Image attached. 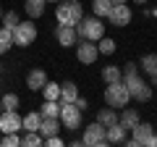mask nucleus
Here are the masks:
<instances>
[{
  "mask_svg": "<svg viewBox=\"0 0 157 147\" xmlns=\"http://www.w3.org/2000/svg\"><path fill=\"white\" fill-rule=\"evenodd\" d=\"M45 84H47V74L42 71V68H32V71L26 74V87H29V89L39 92Z\"/></svg>",
  "mask_w": 157,
  "mask_h": 147,
  "instance_id": "nucleus-14",
  "label": "nucleus"
},
{
  "mask_svg": "<svg viewBox=\"0 0 157 147\" xmlns=\"http://www.w3.org/2000/svg\"><path fill=\"white\" fill-rule=\"evenodd\" d=\"M0 21H3V8H0Z\"/></svg>",
  "mask_w": 157,
  "mask_h": 147,
  "instance_id": "nucleus-36",
  "label": "nucleus"
},
{
  "mask_svg": "<svg viewBox=\"0 0 157 147\" xmlns=\"http://www.w3.org/2000/svg\"><path fill=\"white\" fill-rule=\"evenodd\" d=\"M42 113H26V118H21V131H37Z\"/></svg>",
  "mask_w": 157,
  "mask_h": 147,
  "instance_id": "nucleus-20",
  "label": "nucleus"
},
{
  "mask_svg": "<svg viewBox=\"0 0 157 147\" xmlns=\"http://www.w3.org/2000/svg\"><path fill=\"white\" fill-rule=\"evenodd\" d=\"M102 79H105V84L121 81V68H118V66H105V68H102Z\"/></svg>",
  "mask_w": 157,
  "mask_h": 147,
  "instance_id": "nucleus-25",
  "label": "nucleus"
},
{
  "mask_svg": "<svg viewBox=\"0 0 157 147\" xmlns=\"http://www.w3.org/2000/svg\"><path fill=\"white\" fill-rule=\"evenodd\" d=\"M0 74H3V66H0Z\"/></svg>",
  "mask_w": 157,
  "mask_h": 147,
  "instance_id": "nucleus-39",
  "label": "nucleus"
},
{
  "mask_svg": "<svg viewBox=\"0 0 157 147\" xmlns=\"http://www.w3.org/2000/svg\"><path fill=\"white\" fill-rule=\"evenodd\" d=\"M100 45H97V50L102 53V55H113L115 53V40H110V37H100Z\"/></svg>",
  "mask_w": 157,
  "mask_h": 147,
  "instance_id": "nucleus-27",
  "label": "nucleus"
},
{
  "mask_svg": "<svg viewBox=\"0 0 157 147\" xmlns=\"http://www.w3.org/2000/svg\"><path fill=\"white\" fill-rule=\"evenodd\" d=\"M42 145H47V147H60L63 139H60L58 134H52V137H45V139H42Z\"/></svg>",
  "mask_w": 157,
  "mask_h": 147,
  "instance_id": "nucleus-32",
  "label": "nucleus"
},
{
  "mask_svg": "<svg viewBox=\"0 0 157 147\" xmlns=\"http://www.w3.org/2000/svg\"><path fill=\"white\" fill-rule=\"evenodd\" d=\"M128 100H131V95H128V87L123 81H113V84L105 87V102L110 108H126Z\"/></svg>",
  "mask_w": 157,
  "mask_h": 147,
  "instance_id": "nucleus-4",
  "label": "nucleus"
},
{
  "mask_svg": "<svg viewBox=\"0 0 157 147\" xmlns=\"http://www.w3.org/2000/svg\"><path fill=\"white\" fill-rule=\"evenodd\" d=\"M97 121H100L105 129H107V126H113V124H118V113H115V108H110V105L102 108L100 113H97Z\"/></svg>",
  "mask_w": 157,
  "mask_h": 147,
  "instance_id": "nucleus-17",
  "label": "nucleus"
},
{
  "mask_svg": "<svg viewBox=\"0 0 157 147\" xmlns=\"http://www.w3.org/2000/svg\"><path fill=\"white\" fill-rule=\"evenodd\" d=\"M131 131H134V137L123 142V145H128V147H141V145H147V142L152 139V134H155L152 124H141V121H139V124H136Z\"/></svg>",
  "mask_w": 157,
  "mask_h": 147,
  "instance_id": "nucleus-8",
  "label": "nucleus"
},
{
  "mask_svg": "<svg viewBox=\"0 0 157 147\" xmlns=\"http://www.w3.org/2000/svg\"><path fill=\"white\" fill-rule=\"evenodd\" d=\"M11 47H13V32L3 26V29H0V55H3V53H8Z\"/></svg>",
  "mask_w": 157,
  "mask_h": 147,
  "instance_id": "nucleus-22",
  "label": "nucleus"
},
{
  "mask_svg": "<svg viewBox=\"0 0 157 147\" xmlns=\"http://www.w3.org/2000/svg\"><path fill=\"white\" fill-rule=\"evenodd\" d=\"M141 68H144V74H149L152 79L157 76V55L155 53H149V55L141 58Z\"/></svg>",
  "mask_w": 157,
  "mask_h": 147,
  "instance_id": "nucleus-21",
  "label": "nucleus"
},
{
  "mask_svg": "<svg viewBox=\"0 0 157 147\" xmlns=\"http://www.w3.org/2000/svg\"><path fill=\"white\" fill-rule=\"evenodd\" d=\"M0 131L11 134V131H21V116L16 110H3L0 113Z\"/></svg>",
  "mask_w": 157,
  "mask_h": 147,
  "instance_id": "nucleus-11",
  "label": "nucleus"
},
{
  "mask_svg": "<svg viewBox=\"0 0 157 147\" xmlns=\"http://www.w3.org/2000/svg\"><path fill=\"white\" fill-rule=\"evenodd\" d=\"M47 3H55V0H47Z\"/></svg>",
  "mask_w": 157,
  "mask_h": 147,
  "instance_id": "nucleus-38",
  "label": "nucleus"
},
{
  "mask_svg": "<svg viewBox=\"0 0 157 147\" xmlns=\"http://www.w3.org/2000/svg\"><path fill=\"white\" fill-rule=\"evenodd\" d=\"M134 3H149V0H134Z\"/></svg>",
  "mask_w": 157,
  "mask_h": 147,
  "instance_id": "nucleus-35",
  "label": "nucleus"
},
{
  "mask_svg": "<svg viewBox=\"0 0 157 147\" xmlns=\"http://www.w3.org/2000/svg\"><path fill=\"white\" fill-rule=\"evenodd\" d=\"M118 121H121V124H123L126 126V129H134V126L136 124H139V113H136V110H131V108H126V110H123V113H121V116H118Z\"/></svg>",
  "mask_w": 157,
  "mask_h": 147,
  "instance_id": "nucleus-19",
  "label": "nucleus"
},
{
  "mask_svg": "<svg viewBox=\"0 0 157 147\" xmlns=\"http://www.w3.org/2000/svg\"><path fill=\"white\" fill-rule=\"evenodd\" d=\"M60 124L66 126L68 131H73V129H78L81 126V110H78L73 102H60Z\"/></svg>",
  "mask_w": 157,
  "mask_h": 147,
  "instance_id": "nucleus-6",
  "label": "nucleus"
},
{
  "mask_svg": "<svg viewBox=\"0 0 157 147\" xmlns=\"http://www.w3.org/2000/svg\"><path fill=\"white\" fill-rule=\"evenodd\" d=\"M107 145H123L126 142V134H128V129H126L121 121L118 124H113V126H107Z\"/></svg>",
  "mask_w": 157,
  "mask_h": 147,
  "instance_id": "nucleus-13",
  "label": "nucleus"
},
{
  "mask_svg": "<svg viewBox=\"0 0 157 147\" xmlns=\"http://www.w3.org/2000/svg\"><path fill=\"white\" fill-rule=\"evenodd\" d=\"M105 126L100 124V121H94V124H89L84 129V139H81V145H97V147H105L107 145V134H105Z\"/></svg>",
  "mask_w": 157,
  "mask_h": 147,
  "instance_id": "nucleus-7",
  "label": "nucleus"
},
{
  "mask_svg": "<svg viewBox=\"0 0 157 147\" xmlns=\"http://www.w3.org/2000/svg\"><path fill=\"white\" fill-rule=\"evenodd\" d=\"M0 102H3V110H16V108H18V97L13 95V92L3 95V97H0Z\"/></svg>",
  "mask_w": 157,
  "mask_h": 147,
  "instance_id": "nucleus-28",
  "label": "nucleus"
},
{
  "mask_svg": "<svg viewBox=\"0 0 157 147\" xmlns=\"http://www.w3.org/2000/svg\"><path fill=\"white\" fill-rule=\"evenodd\" d=\"M121 81L128 87V95L134 97V100H139V102L152 100V87L139 76V66H134V63H126V68L121 71Z\"/></svg>",
  "mask_w": 157,
  "mask_h": 147,
  "instance_id": "nucleus-1",
  "label": "nucleus"
},
{
  "mask_svg": "<svg viewBox=\"0 0 157 147\" xmlns=\"http://www.w3.org/2000/svg\"><path fill=\"white\" fill-rule=\"evenodd\" d=\"M21 145H29V147L42 145V137H39V131H26V134L21 137Z\"/></svg>",
  "mask_w": 157,
  "mask_h": 147,
  "instance_id": "nucleus-29",
  "label": "nucleus"
},
{
  "mask_svg": "<svg viewBox=\"0 0 157 147\" xmlns=\"http://www.w3.org/2000/svg\"><path fill=\"white\" fill-rule=\"evenodd\" d=\"M110 0H92V11H94V16H107V13H110Z\"/></svg>",
  "mask_w": 157,
  "mask_h": 147,
  "instance_id": "nucleus-26",
  "label": "nucleus"
},
{
  "mask_svg": "<svg viewBox=\"0 0 157 147\" xmlns=\"http://www.w3.org/2000/svg\"><path fill=\"white\" fill-rule=\"evenodd\" d=\"M97 55H100V50H97L94 42H89V40H78L76 42V58L84 63V66H92V63L97 61Z\"/></svg>",
  "mask_w": 157,
  "mask_h": 147,
  "instance_id": "nucleus-9",
  "label": "nucleus"
},
{
  "mask_svg": "<svg viewBox=\"0 0 157 147\" xmlns=\"http://www.w3.org/2000/svg\"><path fill=\"white\" fill-rule=\"evenodd\" d=\"M81 16H84V8H81L78 0H68V3H60V6L55 8V18L63 26H76V24L81 21Z\"/></svg>",
  "mask_w": 157,
  "mask_h": 147,
  "instance_id": "nucleus-3",
  "label": "nucleus"
},
{
  "mask_svg": "<svg viewBox=\"0 0 157 147\" xmlns=\"http://www.w3.org/2000/svg\"><path fill=\"white\" fill-rule=\"evenodd\" d=\"M55 37H58V42H60L63 47H73V45L78 42L76 26H63V24H58V29H55Z\"/></svg>",
  "mask_w": 157,
  "mask_h": 147,
  "instance_id": "nucleus-12",
  "label": "nucleus"
},
{
  "mask_svg": "<svg viewBox=\"0 0 157 147\" xmlns=\"http://www.w3.org/2000/svg\"><path fill=\"white\" fill-rule=\"evenodd\" d=\"M11 32H13V45H21V47H29L37 40V26L32 21H18Z\"/></svg>",
  "mask_w": 157,
  "mask_h": 147,
  "instance_id": "nucleus-5",
  "label": "nucleus"
},
{
  "mask_svg": "<svg viewBox=\"0 0 157 147\" xmlns=\"http://www.w3.org/2000/svg\"><path fill=\"white\" fill-rule=\"evenodd\" d=\"M42 116H47V118H58V116H60V102H58V100H45V105H42Z\"/></svg>",
  "mask_w": 157,
  "mask_h": 147,
  "instance_id": "nucleus-24",
  "label": "nucleus"
},
{
  "mask_svg": "<svg viewBox=\"0 0 157 147\" xmlns=\"http://www.w3.org/2000/svg\"><path fill=\"white\" fill-rule=\"evenodd\" d=\"M107 18H110L113 26H126V24H131V8L126 3H113Z\"/></svg>",
  "mask_w": 157,
  "mask_h": 147,
  "instance_id": "nucleus-10",
  "label": "nucleus"
},
{
  "mask_svg": "<svg viewBox=\"0 0 157 147\" xmlns=\"http://www.w3.org/2000/svg\"><path fill=\"white\" fill-rule=\"evenodd\" d=\"M78 97V89L73 81H66V84H60V102H73Z\"/></svg>",
  "mask_w": 157,
  "mask_h": 147,
  "instance_id": "nucleus-18",
  "label": "nucleus"
},
{
  "mask_svg": "<svg viewBox=\"0 0 157 147\" xmlns=\"http://www.w3.org/2000/svg\"><path fill=\"white\" fill-rule=\"evenodd\" d=\"M3 145H6V147H16V145H21V137H18V131L6 134V137H3Z\"/></svg>",
  "mask_w": 157,
  "mask_h": 147,
  "instance_id": "nucleus-30",
  "label": "nucleus"
},
{
  "mask_svg": "<svg viewBox=\"0 0 157 147\" xmlns=\"http://www.w3.org/2000/svg\"><path fill=\"white\" fill-rule=\"evenodd\" d=\"M45 6H47V0H26V3H24L26 16H32V18H39V16H42V13H45Z\"/></svg>",
  "mask_w": 157,
  "mask_h": 147,
  "instance_id": "nucleus-16",
  "label": "nucleus"
},
{
  "mask_svg": "<svg viewBox=\"0 0 157 147\" xmlns=\"http://www.w3.org/2000/svg\"><path fill=\"white\" fill-rule=\"evenodd\" d=\"M0 113H3V102H0Z\"/></svg>",
  "mask_w": 157,
  "mask_h": 147,
  "instance_id": "nucleus-37",
  "label": "nucleus"
},
{
  "mask_svg": "<svg viewBox=\"0 0 157 147\" xmlns=\"http://www.w3.org/2000/svg\"><path fill=\"white\" fill-rule=\"evenodd\" d=\"M78 40H89L97 42L100 37H105V24L100 21V16H81V21L76 24Z\"/></svg>",
  "mask_w": 157,
  "mask_h": 147,
  "instance_id": "nucleus-2",
  "label": "nucleus"
},
{
  "mask_svg": "<svg viewBox=\"0 0 157 147\" xmlns=\"http://www.w3.org/2000/svg\"><path fill=\"white\" fill-rule=\"evenodd\" d=\"M3 21H6V29H13V26L18 24V13H16V11H8L6 16H3Z\"/></svg>",
  "mask_w": 157,
  "mask_h": 147,
  "instance_id": "nucleus-31",
  "label": "nucleus"
},
{
  "mask_svg": "<svg viewBox=\"0 0 157 147\" xmlns=\"http://www.w3.org/2000/svg\"><path fill=\"white\" fill-rule=\"evenodd\" d=\"M73 105H76L78 110H86V108H89V102H86L84 97H76V100H73Z\"/></svg>",
  "mask_w": 157,
  "mask_h": 147,
  "instance_id": "nucleus-33",
  "label": "nucleus"
},
{
  "mask_svg": "<svg viewBox=\"0 0 157 147\" xmlns=\"http://www.w3.org/2000/svg\"><path fill=\"white\" fill-rule=\"evenodd\" d=\"M39 137L45 139V137H52L60 131V124H58V118H47V116H42V121H39Z\"/></svg>",
  "mask_w": 157,
  "mask_h": 147,
  "instance_id": "nucleus-15",
  "label": "nucleus"
},
{
  "mask_svg": "<svg viewBox=\"0 0 157 147\" xmlns=\"http://www.w3.org/2000/svg\"><path fill=\"white\" fill-rule=\"evenodd\" d=\"M110 3H126V0H110Z\"/></svg>",
  "mask_w": 157,
  "mask_h": 147,
  "instance_id": "nucleus-34",
  "label": "nucleus"
},
{
  "mask_svg": "<svg viewBox=\"0 0 157 147\" xmlns=\"http://www.w3.org/2000/svg\"><path fill=\"white\" fill-rule=\"evenodd\" d=\"M39 92L45 95V100H60V84H55V81H47Z\"/></svg>",
  "mask_w": 157,
  "mask_h": 147,
  "instance_id": "nucleus-23",
  "label": "nucleus"
},
{
  "mask_svg": "<svg viewBox=\"0 0 157 147\" xmlns=\"http://www.w3.org/2000/svg\"><path fill=\"white\" fill-rule=\"evenodd\" d=\"M155 81H157V76H155Z\"/></svg>",
  "mask_w": 157,
  "mask_h": 147,
  "instance_id": "nucleus-40",
  "label": "nucleus"
}]
</instances>
